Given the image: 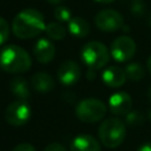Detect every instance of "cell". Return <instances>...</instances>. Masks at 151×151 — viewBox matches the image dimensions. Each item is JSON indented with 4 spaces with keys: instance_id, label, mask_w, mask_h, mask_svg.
Segmentation results:
<instances>
[{
    "instance_id": "6da1fadb",
    "label": "cell",
    "mask_w": 151,
    "mask_h": 151,
    "mask_svg": "<svg viewBox=\"0 0 151 151\" xmlns=\"http://www.w3.org/2000/svg\"><path fill=\"white\" fill-rule=\"evenodd\" d=\"M45 19L34 8H26L19 12L12 22V31L19 39H31L45 31Z\"/></svg>"
},
{
    "instance_id": "7a4b0ae2",
    "label": "cell",
    "mask_w": 151,
    "mask_h": 151,
    "mask_svg": "<svg viewBox=\"0 0 151 151\" xmlns=\"http://www.w3.org/2000/svg\"><path fill=\"white\" fill-rule=\"evenodd\" d=\"M32 66L29 54L20 46L8 45L0 52V67L8 73H24Z\"/></svg>"
},
{
    "instance_id": "3957f363",
    "label": "cell",
    "mask_w": 151,
    "mask_h": 151,
    "mask_svg": "<svg viewBox=\"0 0 151 151\" xmlns=\"http://www.w3.org/2000/svg\"><path fill=\"white\" fill-rule=\"evenodd\" d=\"M98 134L104 146L109 149L118 147L126 136L125 123L119 118H107L100 124Z\"/></svg>"
},
{
    "instance_id": "277c9868",
    "label": "cell",
    "mask_w": 151,
    "mask_h": 151,
    "mask_svg": "<svg viewBox=\"0 0 151 151\" xmlns=\"http://www.w3.org/2000/svg\"><path fill=\"white\" fill-rule=\"evenodd\" d=\"M81 60L87 65L90 70L103 68L110 59V52L107 47L100 41H90L81 48Z\"/></svg>"
},
{
    "instance_id": "5b68a950",
    "label": "cell",
    "mask_w": 151,
    "mask_h": 151,
    "mask_svg": "<svg viewBox=\"0 0 151 151\" xmlns=\"http://www.w3.org/2000/svg\"><path fill=\"white\" fill-rule=\"evenodd\" d=\"M106 113L105 104L97 98H86L78 103L76 114L84 123H96L104 118Z\"/></svg>"
},
{
    "instance_id": "8992f818",
    "label": "cell",
    "mask_w": 151,
    "mask_h": 151,
    "mask_svg": "<svg viewBox=\"0 0 151 151\" xmlns=\"http://www.w3.org/2000/svg\"><path fill=\"white\" fill-rule=\"evenodd\" d=\"M136 48L137 46L132 38L127 35H122L113 40L110 47V53L116 61L125 63L132 59L136 53Z\"/></svg>"
},
{
    "instance_id": "52a82bcc",
    "label": "cell",
    "mask_w": 151,
    "mask_h": 151,
    "mask_svg": "<svg viewBox=\"0 0 151 151\" xmlns=\"http://www.w3.org/2000/svg\"><path fill=\"white\" fill-rule=\"evenodd\" d=\"M29 117H31V106L26 103V100L22 99L12 101L5 111L6 122L13 126H21L26 124Z\"/></svg>"
},
{
    "instance_id": "ba28073f",
    "label": "cell",
    "mask_w": 151,
    "mask_h": 151,
    "mask_svg": "<svg viewBox=\"0 0 151 151\" xmlns=\"http://www.w3.org/2000/svg\"><path fill=\"white\" fill-rule=\"evenodd\" d=\"M94 24L103 32H114L124 26V19L119 12L107 8L97 13Z\"/></svg>"
},
{
    "instance_id": "9c48e42d",
    "label": "cell",
    "mask_w": 151,
    "mask_h": 151,
    "mask_svg": "<svg viewBox=\"0 0 151 151\" xmlns=\"http://www.w3.org/2000/svg\"><path fill=\"white\" fill-rule=\"evenodd\" d=\"M57 74H58L59 81L63 85L70 86V85L76 84L79 80L81 76V70L78 63L73 60H66L59 66Z\"/></svg>"
},
{
    "instance_id": "30bf717a",
    "label": "cell",
    "mask_w": 151,
    "mask_h": 151,
    "mask_svg": "<svg viewBox=\"0 0 151 151\" xmlns=\"http://www.w3.org/2000/svg\"><path fill=\"white\" fill-rule=\"evenodd\" d=\"M109 109L113 114L126 116L132 109V99L130 94L123 91L113 93L109 99Z\"/></svg>"
},
{
    "instance_id": "8fae6325",
    "label": "cell",
    "mask_w": 151,
    "mask_h": 151,
    "mask_svg": "<svg viewBox=\"0 0 151 151\" xmlns=\"http://www.w3.org/2000/svg\"><path fill=\"white\" fill-rule=\"evenodd\" d=\"M34 55L37 60L41 64H47L52 61L55 55L54 44L46 38L39 39L34 45Z\"/></svg>"
},
{
    "instance_id": "7c38bea8",
    "label": "cell",
    "mask_w": 151,
    "mask_h": 151,
    "mask_svg": "<svg viewBox=\"0 0 151 151\" xmlns=\"http://www.w3.org/2000/svg\"><path fill=\"white\" fill-rule=\"evenodd\" d=\"M101 79L105 85L110 87H120L125 84L127 77L125 70L118 66H110L105 68L101 73Z\"/></svg>"
},
{
    "instance_id": "4fadbf2b",
    "label": "cell",
    "mask_w": 151,
    "mask_h": 151,
    "mask_svg": "<svg viewBox=\"0 0 151 151\" xmlns=\"http://www.w3.org/2000/svg\"><path fill=\"white\" fill-rule=\"evenodd\" d=\"M70 150L71 151H100V144L91 134H79L72 140L70 145Z\"/></svg>"
},
{
    "instance_id": "5bb4252c",
    "label": "cell",
    "mask_w": 151,
    "mask_h": 151,
    "mask_svg": "<svg viewBox=\"0 0 151 151\" xmlns=\"http://www.w3.org/2000/svg\"><path fill=\"white\" fill-rule=\"evenodd\" d=\"M32 86L35 91L41 92V93H46V92H51L54 88V80L53 78L45 72H38L35 73L32 79H31Z\"/></svg>"
},
{
    "instance_id": "9a60e30c",
    "label": "cell",
    "mask_w": 151,
    "mask_h": 151,
    "mask_svg": "<svg viewBox=\"0 0 151 151\" xmlns=\"http://www.w3.org/2000/svg\"><path fill=\"white\" fill-rule=\"evenodd\" d=\"M9 88H11V92L17 98H19V99L26 100L31 96L29 85L26 81V79L22 78V77H15V78H13L12 81L9 83Z\"/></svg>"
},
{
    "instance_id": "2e32d148",
    "label": "cell",
    "mask_w": 151,
    "mask_h": 151,
    "mask_svg": "<svg viewBox=\"0 0 151 151\" xmlns=\"http://www.w3.org/2000/svg\"><path fill=\"white\" fill-rule=\"evenodd\" d=\"M67 28H68V32L77 38H84L90 33V24L80 17L72 18L68 21Z\"/></svg>"
},
{
    "instance_id": "e0dca14e",
    "label": "cell",
    "mask_w": 151,
    "mask_h": 151,
    "mask_svg": "<svg viewBox=\"0 0 151 151\" xmlns=\"http://www.w3.org/2000/svg\"><path fill=\"white\" fill-rule=\"evenodd\" d=\"M124 70H125L127 79H130L132 81H139L145 76V70L139 63H130L126 65V67Z\"/></svg>"
},
{
    "instance_id": "ac0fdd59",
    "label": "cell",
    "mask_w": 151,
    "mask_h": 151,
    "mask_svg": "<svg viewBox=\"0 0 151 151\" xmlns=\"http://www.w3.org/2000/svg\"><path fill=\"white\" fill-rule=\"evenodd\" d=\"M45 32L47 37L53 40H63L66 35V29L60 22H50L45 27Z\"/></svg>"
},
{
    "instance_id": "d6986e66",
    "label": "cell",
    "mask_w": 151,
    "mask_h": 151,
    "mask_svg": "<svg viewBox=\"0 0 151 151\" xmlns=\"http://www.w3.org/2000/svg\"><path fill=\"white\" fill-rule=\"evenodd\" d=\"M72 13L71 11L63 5H59L54 8V18L59 21V22H68L72 18H71Z\"/></svg>"
},
{
    "instance_id": "ffe728a7",
    "label": "cell",
    "mask_w": 151,
    "mask_h": 151,
    "mask_svg": "<svg viewBox=\"0 0 151 151\" xmlns=\"http://www.w3.org/2000/svg\"><path fill=\"white\" fill-rule=\"evenodd\" d=\"M125 122L130 126H139L144 122V116L140 112H138V111H130L126 114Z\"/></svg>"
},
{
    "instance_id": "44dd1931",
    "label": "cell",
    "mask_w": 151,
    "mask_h": 151,
    "mask_svg": "<svg viewBox=\"0 0 151 151\" xmlns=\"http://www.w3.org/2000/svg\"><path fill=\"white\" fill-rule=\"evenodd\" d=\"M131 13L136 17H142L145 13V4L143 0H132L131 2Z\"/></svg>"
},
{
    "instance_id": "7402d4cb",
    "label": "cell",
    "mask_w": 151,
    "mask_h": 151,
    "mask_svg": "<svg viewBox=\"0 0 151 151\" xmlns=\"http://www.w3.org/2000/svg\"><path fill=\"white\" fill-rule=\"evenodd\" d=\"M9 37V26L8 22L0 17V45H2L4 42L7 41Z\"/></svg>"
},
{
    "instance_id": "603a6c76",
    "label": "cell",
    "mask_w": 151,
    "mask_h": 151,
    "mask_svg": "<svg viewBox=\"0 0 151 151\" xmlns=\"http://www.w3.org/2000/svg\"><path fill=\"white\" fill-rule=\"evenodd\" d=\"M44 151H66V149L60 143H51L45 147Z\"/></svg>"
},
{
    "instance_id": "cb8c5ba5",
    "label": "cell",
    "mask_w": 151,
    "mask_h": 151,
    "mask_svg": "<svg viewBox=\"0 0 151 151\" xmlns=\"http://www.w3.org/2000/svg\"><path fill=\"white\" fill-rule=\"evenodd\" d=\"M12 151H35V149H34V146H33L32 144L22 143V144L17 145Z\"/></svg>"
},
{
    "instance_id": "d4e9b609",
    "label": "cell",
    "mask_w": 151,
    "mask_h": 151,
    "mask_svg": "<svg viewBox=\"0 0 151 151\" xmlns=\"http://www.w3.org/2000/svg\"><path fill=\"white\" fill-rule=\"evenodd\" d=\"M137 151H151V143H145L140 145Z\"/></svg>"
},
{
    "instance_id": "484cf974",
    "label": "cell",
    "mask_w": 151,
    "mask_h": 151,
    "mask_svg": "<svg viewBox=\"0 0 151 151\" xmlns=\"http://www.w3.org/2000/svg\"><path fill=\"white\" fill-rule=\"evenodd\" d=\"M47 1H48L51 5H55V6H57V5H59V4H60V1H61V0H47Z\"/></svg>"
},
{
    "instance_id": "4316f807",
    "label": "cell",
    "mask_w": 151,
    "mask_h": 151,
    "mask_svg": "<svg viewBox=\"0 0 151 151\" xmlns=\"http://www.w3.org/2000/svg\"><path fill=\"white\" fill-rule=\"evenodd\" d=\"M97 2H100V4H110V2H113L114 0H94Z\"/></svg>"
},
{
    "instance_id": "83f0119b",
    "label": "cell",
    "mask_w": 151,
    "mask_h": 151,
    "mask_svg": "<svg viewBox=\"0 0 151 151\" xmlns=\"http://www.w3.org/2000/svg\"><path fill=\"white\" fill-rule=\"evenodd\" d=\"M147 70H149V72H150V74H151V55H150V58L147 59Z\"/></svg>"
},
{
    "instance_id": "f1b7e54d",
    "label": "cell",
    "mask_w": 151,
    "mask_h": 151,
    "mask_svg": "<svg viewBox=\"0 0 151 151\" xmlns=\"http://www.w3.org/2000/svg\"><path fill=\"white\" fill-rule=\"evenodd\" d=\"M147 99H149V101L151 103V85H150V87H149V90H147Z\"/></svg>"
},
{
    "instance_id": "f546056e",
    "label": "cell",
    "mask_w": 151,
    "mask_h": 151,
    "mask_svg": "<svg viewBox=\"0 0 151 151\" xmlns=\"http://www.w3.org/2000/svg\"><path fill=\"white\" fill-rule=\"evenodd\" d=\"M149 25L151 26V14H150V17H149Z\"/></svg>"
},
{
    "instance_id": "4dcf8cb0",
    "label": "cell",
    "mask_w": 151,
    "mask_h": 151,
    "mask_svg": "<svg viewBox=\"0 0 151 151\" xmlns=\"http://www.w3.org/2000/svg\"><path fill=\"white\" fill-rule=\"evenodd\" d=\"M149 118H150V120H151V110L149 111Z\"/></svg>"
}]
</instances>
